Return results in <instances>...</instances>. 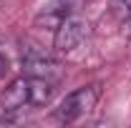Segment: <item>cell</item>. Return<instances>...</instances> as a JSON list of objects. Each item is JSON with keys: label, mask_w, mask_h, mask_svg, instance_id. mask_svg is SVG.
Listing matches in <instances>:
<instances>
[{"label": "cell", "mask_w": 131, "mask_h": 128, "mask_svg": "<svg viewBox=\"0 0 131 128\" xmlns=\"http://www.w3.org/2000/svg\"><path fill=\"white\" fill-rule=\"evenodd\" d=\"M96 100H98V85L76 88V91H71L58 103V108H53V118L58 123H73V121H78L86 113L93 111L96 108Z\"/></svg>", "instance_id": "obj_1"}, {"label": "cell", "mask_w": 131, "mask_h": 128, "mask_svg": "<svg viewBox=\"0 0 131 128\" xmlns=\"http://www.w3.org/2000/svg\"><path fill=\"white\" fill-rule=\"evenodd\" d=\"M88 33H91L88 20L71 15V18H66L63 23L56 28V35H53V48L58 50V53H71V50H76L83 40L88 38Z\"/></svg>", "instance_id": "obj_2"}, {"label": "cell", "mask_w": 131, "mask_h": 128, "mask_svg": "<svg viewBox=\"0 0 131 128\" xmlns=\"http://www.w3.org/2000/svg\"><path fill=\"white\" fill-rule=\"evenodd\" d=\"M81 5H83V0H50L35 15V25H40V28L43 25L46 28H58L66 18H71Z\"/></svg>", "instance_id": "obj_3"}, {"label": "cell", "mask_w": 131, "mask_h": 128, "mask_svg": "<svg viewBox=\"0 0 131 128\" xmlns=\"http://www.w3.org/2000/svg\"><path fill=\"white\" fill-rule=\"evenodd\" d=\"M0 106L8 113H15L23 106H30V78L20 75V78L10 80L0 93Z\"/></svg>", "instance_id": "obj_4"}, {"label": "cell", "mask_w": 131, "mask_h": 128, "mask_svg": "<svg viewBox=\"0 0 131 128\" xmlns=\"http://www.w3.org/2000/svg\"><path fill=\"white\" fill-rule=\"evenodd\" d=\"M30 78V75H28ZM56 96V83L46 78H30V106L35 108H43L48 106Z\"/></svg>", "instance_id": "obj_5"}, {"label": "cell", "mask_w": 131, "mask_h": 128, "mask_svg": "<svg viewBox=\"0 0 131 128\" xmlns=\"http://www.w3.org/2000/svg\"><path fill=\"white\" fill-rule=\"evenodd\" d=\"M111 10L118 15H131V0H111Z\"/></svg>", "instance_id": "obj_6"}, {"label": "cell", "mask_w": 131, "mask_h": 128, "mask_svg": "<svg viewBox=\"0 0 131 128\" xmlns=\"http://www.w3.org/2000/svg\"><path fill=\"white\" fill-rule=\"evenodd\" d=\"M10 70V63H8V58L0 53V78H5V73Z\"/></svg>", "instance_id": "obj_7"}, {"label": "cell", "mask_w": 131, "mask_h": 128, "mask_svg": "<svg viewBox=\"0 0 131 128\" xmlns=\"http://www.w3.org/2000/svg\"><path fill=\"white\" fill-rule=\"evenodd\" d=\"M124 35L131 40V15H126V20H124Z\"/></svg>", "instance_id": "obj_8"}]
</instances>
